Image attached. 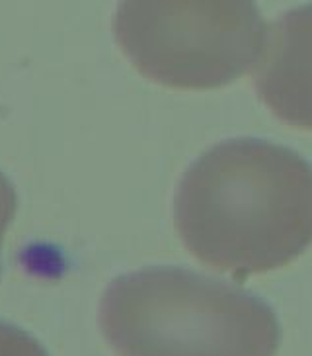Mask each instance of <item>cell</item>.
<instances>
[{
    "instance_id": "2",
    "label": "cell",
    "mask_w": 312,
    "mask_h": 356,
    "mask_svg": "<svg viewBox=\"0 0 312 356\" xmlns=\"http://www.w3.org/2000/svg\"><path fill=\"white\" fill-rule=\"evenodd\" d=\"M115 35L156 83L215 88L260 63L270 28L250 2H123Z\"/></svg>"
},
{
    "instance_id": "1",
    "label": "cell",
    "mask_w": 312,
    "mask_h": 356,
    "mask_svg": "<svg viewBox=\"0 0 312 356\" xmlns=\"http://www.w3.org/2000/svg\"><path fill=\"white\" fill-rule=\"evenodd\" d=\"M311 184L309 163L289 147L230 139L211 147L182 178L177 231L211 264L275 266L311 239Z\"/></svg>"
}]
</instances>
